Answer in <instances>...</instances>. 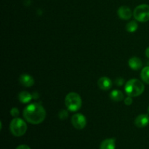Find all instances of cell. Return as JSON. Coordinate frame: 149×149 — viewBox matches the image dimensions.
<instances>
[{
  "label": "cell",
  "instance_id": "30bf717a",
  "mask_svg": "<svg viewBox=\"0 0 149 149\" xmlns=\"http://www.w3.org/2000/svg\"><path fill=\"white\" fill-rule=\"evenodd\" d=\"M19 81H20V84L26 87H32L33 85V84H34V79H33V77L27 74L20 75V78H19Z\"/></svg>",
  "mask_w": 149,
  "mask_h": 149
},
{
  "label": "cell",
  "instance_id": "4fadbf2b",
  "mask_svg": "<svg viewBox=\"0 0 149 149\" xmlns=\"http://www.w3.org/2000/svg\"><path fill=\"white\" fill-rule=\"evenodd\" d=\"M33 95L26 91H22L18 94V99L22 103H28L31 100Z\"/></svg>",
  "mask_w": 149,
  "mask_h": 149
},
{
  "label": "cell",
  "instance_id": "d6986e66",
  "mask_svg": "<svg viewBox=\"0 0 149 149\" xmlns=\"http://www.w3.org/2000/svg\"><path fill=\"white\" fill-rule=\"evenodd\" d=\"M125 105H127V106H130V105L132 103V97H130V96H128L127 97H126V98L125 99Z\"/></svg>",
  "mask_w": 149,
  "mask_h": 149
},
{
  "label": "cell",
  "instance_id": "277c9868",
  "mask_svg": "<svg viewBox=\"0 0 149 149\" xmlns=\"http://www.w3.org/2000/svg\"><path fill=\"white\" fill-rule=\"evenodd\" d=\"M10 130L13 135L16 137H20L26 132L27 125L22 119L16 117L10 122Z\"/></svg>",
  "mask_w": 149,
  "mask_h": 149
},
{
  "label": "cell",
  "instance_id": "5b68a950",
  "mask_svg": "<svg viewBox=\"0 0 149 149\" xmlns=\"http://www.w3.org/2000/svg\"><path fill=\"white\" fill-rule=\"evenodd\" d=\"M135 19L141 23H145L149 20V5L148 4H141L135 7L133 12Z\"/></svg>",
  "mask_w": 149,
  "mask_h": 149
},
{
  "label": "cell",
  "instance_id": "3957f363",
  "mask_svg": "<svg viewBox=\"0 0 149 149\" xmlns=\"http://www.w3.org/2000/svg\"><path fill=\"white\" fill-rule=\"evenodd\" d=\"M65 104L70 111L75 112L81 109L82 101L79 95L76 93H70L65 97Z\"/></svg>",
  "mask_w": 149,
  "mask_h": 149
},
{
  "label": "cell",
  "instance_id": "ba28073f",
  "mask_svg": "<svg viewBox=\"0 0 149 149\" xmlns=\"http://www.w3.org/2000/svg\"><path fill=\"white\" fill-rule=\"evenodd\" d=\"M97 85L102 90H109L112 87V81L109 78L106 77H101L97 81Z\"/></svg>",
  "mask_w": 149,
  "mask_h": 149
},
{
  "label": "cell",
  "instance_id": "2e32d148",
  "mask_svg": "<svg viewBox=\"0 0 149 149\" xmlns=\"http://www.w3.org/2000/svg\"><path fill=\"white\" fill-rule=\"evenodd\" d=\"M138 28V23H137L136 21H134V20L129 22V23H127L126 25V30L128 32H130V33H133V32L136 31Z\"/></svg>",
  "mask_w": 149,
  "mask_h": 149
},
{
  "label": "cell",
  "instance_id": "7a4b0ae2",
  "mask_svg": "<svg viewBox=\"0 0 149 149\" xmlns=\"http://www.w3.org/2000/svg\"><path fill=\"white\" fill-rule=\"evenodd\" d=\"M145 90V86L142 81L137 79H132L129 80L125 84V90L127 95L130 97H138L141 95Z\"/></svg>",
  "mask_w": 149,
  "mask_h": 149
},
{
  "label": "cell",
  "instance_id": "9c48e42d",
  "mask_svg": "<svg viewBox=\"0 0 149 149\" xmlns=\"http://www.w3.org/2000/svg\"><path fill=\"white\" fill-rule=\"evenodd\" d=\"M149 123V116L147 114H141L137 116L135 120V125L139 128L146 127Z\"/></svg>",
  "mask_w": 149,
  "mask_h": 149
},
{
  "label": "cell",
  "instance_id": "52a82bcc",
  "mask_svg": "<svg viewBox=\"0 0 149 149\" xmlns=\"http://www.w3.org/2000/svg\"><path fill=\"white\" fill-rule=\"evenodd\" d=\"M117 14L121 19L125 20L130 19L132 15L131 9L127 6H122V7H119L117 11Z\"/></svg>",
  "mask_w": 149,
  "mask_h": 149
},
{
  "label": "cell",
  "instance_id": "ac0fdd59",
  "mask_svg": "<svg viewBox=\"0 0 149 149\" xmlns=\"http://www.w3.org/2000/svg\"><path fill=\"white\" fill-rule=\"evenodd\" d=\"M10 114H11V116L16 118L19 115L18 109H17V108H13V109H11V111H10Z\"/></svg>",
  "mask_w": 149,
  "mask_h": 149
},
{
  "label": "cell",
  "instance_id": "9a60e30c",
  "mask_svg": "<svg viewBox=\"0 0 149 149\" xmlns=\"http://www.w3.org/2000/svg\"><path fill=\"white\" fill-rule=\"evenodd\" d=\"M141 79L144 82L149 84V66H146L141 71Z\"/></svg>",
  "mask_w": 149,
  "mask_h": 149
},
{
  "label": "cell",
  "instance_id": "7c38bea8",
  "mask_svg": "<svg viewBox=\"0 0 149 149\" xmlns=\"http://www.w3.org/2000/svg\"><path fill=\"white\" fill-rule=\"evenodd\" d=\"M116 148V139L108 138L101 143L100 149H115Z\"/></svg>",
  "mask_w": 149,
  "mask_h": 149
},
{
  "label": "cell",
  "instance_id": "8992f818",
  "mask_svg": "<svg viewBox=\"0 0 149 149\" xmlns=\"http://www.w3.org/2000/svg\"><path fill=\"white\" fill-rule=\"evenodd\" d=\"M71 123L76 129L82 130L87 125V119L81 113H76L71 118Z\"/></svg>",
  "mask_w": 149,
  "mask_h": 149
},
{
  "label": "cell",
  "instance_id": "6da1fadb",
  "mask_svg": "<svg viewBox=\"0 0 149 149\" xmlns=\"http://www.w3.org/2000/svg\"><path fill=\"white\" fill-rule=\"evenodd\" d=\"M23 114L28 122L32 125H39L46 118V111L41 104L33 103L25 108Z\"/></svg>",
  "mask_w": 149,
  "mask_h": 149
},
{
  "label": "cell",
  "instance_id": "7402d4cb",
  "mask_svg": "<svg viewBox=\"0 0 149 149\" xmlns=\"http://www.w3.org/2000/svg\"><path fill=\"white\" fill-rule=\"evenodd\" d=\"M146 55L148 58H149V47L146 49Z\"/></svg>",
  "mask_w": 149,
  "mask_h": 149
},
{
  "label": "cell",
  "instance_id": "5bb4252c",
  "mask_svg": "<svg viewBox=\"0 0 149 149\" xmlns=\"http://www.w3.org/2000/svg\"><path fill=\"white\" fill-rule=\"evenodd\" d=\"M110 97L111 100H113V101H122L124 99V94L122 93V91H120V90H113V91L110 93Z\"/></svg>",
  "mask_w": 149,
  "mask_h": 149
},
{
  "label": "cell",
  "instance_id": "8fae6325",
  "mask_svg": "<svg viewBox=\"0 0 149 149\" xmlns=\"http://www.w3.org/2000/svg\"><path fill=\"white\" fill-rule=\"evenodd\" d=\"M128 64H129V66L132 70H135V71H138V70L141 69L143 66L142 61L140 58H137V57L131 58L128 61Z\"/></svg>",
  "mask_w": 149,
  "mask_h": 149
},
{
  "label": "cell",
  "instance_id": "603a6c76",
  "mask_svg": "<svg viewBox=\"0 0 149 149\" xmlns=\"http://www.w3.org/2000/svg\"><path fill=\"white\" fill-rule=\"evenodd\" d=\"M148 113H149V107H148Z\"/></svg>",
  "mask_w": 149,
  "mask_h": 149
},
{
  "label": "cell",
  "instance_id": "44dd1931",
  "mask_svg": "<svg viewBox=\"0 0 149 149\" xmlns=\"http://www.w3.org/2000/svg\"><path fill=\"white\" fill-rule=\"evenodd\" d=\"M16 149H31V148L29 146L24 145V144H23V145L18 146L16 148Z\"/></svg>",
  "mask_w": 149,
  "mask_h": 149
},
{
  "label": "cell",
  "instance_id": "e0dca14e",
  "mask_svg": "<svg viewBox=\"0 0 149 149\" xmlns=\"http://www.w3.org/2000/svg\"><path fill=\"white\" fill-rule=\"evenodd\" d=\"M68 112L65 110H62L60 111L59 113V117L61 119H65L67 117H68Z\"/></svg>",
  "mask_w": 149,
  "mask_h": 149
},
{
  "label": "cell",
  "instance_id": "ffe728a7",
  "mask_svg": "<svg viewBox=\"0 0 149 149\" xmlns=\"http://www.w3.org/2000/svg\"><path fill=\"white\" fill-rule=\"evenodd\" d=\"M115 83H116L119 87H120V86H122V84H124V79L122 78H118L116 79V81H115Z\"/></svg>",
  "mask_w": 149,
  "mask_h": 149
}]
</instances>
